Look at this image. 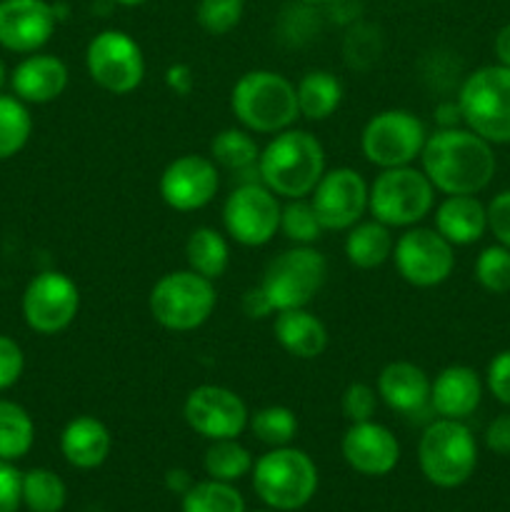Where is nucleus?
<instances>
[{
	"label": "nucleus",
	"instance_id": "f8f14e48",
	"mask_svg": "<svg viewBox=\"0 0 510 512\" xmlns=\"http://www.w3.org/2000/svg\"><path fill=\"white\" fill-rule=\"evenodd\" d=\"M278 195L265 188L260 180L238 185L223 205V223L230 238L248 248H258L273 240L280 230Z\"/></svg>",
	"mask_w": 510,
	"mask_h": 512
},
{
	"label": "nucleus",
	"instance_id": "58836bf2",
	"mask_svg": "<svg viewBox=\"0 0 510 512\" xmlns=\"http://www.w3.org/2000/svg\"><path fill=\"white\" fill-rule=\"evenodd\" d=\"M243 0H200L195 18L210 35H225L243 18Z\"/></svg>",
	"mask_w": 510,
	"mask_h": 512
},
{
	"label": "nucleus",
	"instance_id": "7c9ffc66",
	"mask_svg": "<svg viewBox=\"0 0 510 512\" xmlns=\"http://www.w3.org/2000/svg\"><path fill=\"white\" fill-rule=\"evenodd\" d=\"M205 473L213 480H223V483H233L248 475L253 470V455L248 448L238 443V438L228 440H213L208 450H205Z\"/></svg>",
	"mask_w": 510,
	"mask_h": 512
},
{
	"label": "nucleus",
	"instance_id": "f257e3e1",
	"mask_svg": "<svg viewBox=\"0 0 510 512\" xmlns=\"http://www.w3.org/2000/svg\"><path fill=\"white\" fill-rule=\"evenodd\" d=\"M423 173L445 195H475L495 175V155L485 138L470 128H440L423 145Z\"/></svg>",
	"mask_w": 510,
	"mask_h": 512
},
{
	"label": "nucleus",
	"instance_id": "412c9836",
	"mask_svg": "<svg viewBox=\"0 0 510 512\" xmlns=\"http://www.w3.org/2000/svg\"><path fill=\"white\" fill-rule=\"evenodd\" d=\"M378 395L383 403L405 418L423 415L430 408V378L413 363H390L378 375Z\"/></svg>",
	"mask_w": 510,
	"mask_h": 512
},
{
	"label": "nucleus",
	"instance_id": "603ef678",
	"mask_svg": "<svg viewBox=\"0 0 510 512\" xmlns=\"http://www.w3.org/2000/svg\"><path fill=\"white\" fill-rule=\"evenodd\" d=\"M115 3H120V5H143V3H148V0H115Z\"/></svg>",
	"mask_w": 510,
	"mask_h": 512
},
{
	"label": "nucleus",
	"instance_id": "72a5a7b5",
	"mask_svg": "<svg viewBox=\"0 0 510 512\" xmlns=\"http://www.w3.org/2000/svg\"><path fill=\"white\" fill-rule=\"evenodd\" d=\"M30 130L33 120L23 100L0 95V160L18 155L28 143Z\"/></svg>",
	"mask_w": 510,
	"mask_h": 512
},
{
	"label": "nucleus",
	"instance_id": "ddd939ff",
	"mask_svg": "<svg viewBox=\"0 0 510 512\" xmlns=\"http://www.w3.org/2000/svg\"><path fill=\"white\" fill-rule=\"evenodd\" d=\"M395 268L415 288H435L445 283L455 268L453 245L430 228H410L395 240Z\"/></svg>",
	"mask_w": 510,
	"mask_h": 512
},
{
	"label": "nucleus",
	"instance_id": "49530a36",
	"mask_svg": "<svg viewBox=\"0 0 510 512\" xmlns=\"http://www.w3.org/2000/svg\"><path fill=\"white\" fill-rule=\"evenodd\" d=\"M243 313L248 315V318H265V315L275 313L273 305H270L268 295H265V290L260 288H248L243 295Z\"/></svg>",
	"mask_w": 510,
	"mask_h": 512
},
{
	"label": "nucleus",
	"instance_id": "4c0bfd02",
	"mask_svg": "<svg viewBox=\"0 0 510 512\" xmlns=\"http://www.w3.org/2000/svg\"><path fill=\"white\" fill-rule=\"evenodd\" d=\"M380 50H383V43H380V35L373 25L355 23L345 35L343 53L350 68L368 70L378 60Z\"/></svg>",
	"mask_w": 510,
	"mask_h": 512
},
{
	"label": "nucleus",
	"instance_id": "dca6fc26",
	"mask_svg": "<svg viewBox=\"0 0 510 512\" xmlns=\"http://www.w3.org/2000/svg\"><path fill=\"white\" fill-rule=\"evenodd\" d=\"M310 203L325 230H350L368 210V183L353 168L325 170Z\"/></svg>",
	"mask_w": 510,
	"mask_h": 512
},
{
	"label": "nucleus",
	"instance_id": "f704fd0d",
	"mask_svg": "<svg viewBox=\"0 0 510 512\" xmlns=\"http://www.w3.org/2000/svg\"><path fill=\"white\" fill-rule=\"evenodd\" d=\"M250 430L260 443L270 445V448H285L293 443L295 433H298V418L285 405H268L260 408L258 413L250 418Z\"/></svg>",
	"mask_w": 510,
	"mask_h": 512
},
{
	"label": "nucleus",
	"instance_id": "5fc2aeb1",
	"mask_svg": "<svg viewBox=\"0 0 510 512\" xmlns=\"http://www.w3.org/2000/svg\"><path fill=\"white\" fill-rule=\"evenodd\" d=\"M298 3H308V5H323V3H330V0H298Z\"/></svg>",
	"mask_w": 510,
	"mask_h": 512
},
{
	"label": "nucleus",
	"instance_id": "c9c22d12",
	"mask_svg": "<svg viewBox=\"0 0 510 512\" xmlns=\"http://www.w3.org/2000/svg\"><path fill=\"white\" fill-rule=\"evenodd\" d=\"M280 230L285 238L293 240L295 245H310L323 235V223H320L318 213H315L313 203L298 198L290 200L280 213Z\"/></svg>",
	"mask_w": 510,
	"mask_h": 512
},
{
	"label": "nucleus",
	"instance_id": "4468645a",
	"mask_svg": "<svg viewBox=\"0 0 510 512\" xmlns=\"http://www.w3.org/2000/svg\"><path fill=\"white\" fill-rule=\"evenodd\" d=\"M80 310V290L58 270L38 273L23 295V318L35 333L55 335L68 328Z\"/></svg>",
	"mask_w": 510,
	"mask_h": 512
},
{
	"label": "nucleus",
	"instance_id": "5701e85b",
	"mask_svg": "<svg viewBox=\"0 0 510 512\" xmlns=\"http://www.w3.org/2000/svg\"><path fill=\"white\" fill-rule=\"evenodd\" d=\"M273 333L280 348L298 360H313L328 348V330L323 320L305 308L280 310L275 315Z\"/></svg>",
	"mask_w": 510,
	"mask_h": 512
},
{
	"label": "nucleus",
	"instance_id": "3c124183",
	"mask_svg": "<svg viewBox=\"0 0 510 512\" xmlns=\"http://www.w3.org/2000/svg\"><path fill=\"white\" fill-rule=\"evenodd\" d=\"M438 120H440V128H455V125H458V120H463L458 103H443V105H440Z\"/></svg>",
	"mask_w": 510,
	"mask_h": 512
},
{
	"label": "nucleus",
	"instance_id": "c756f323",
	"mask_svg": "<svg viewBox=\"0 0 510 512\" xmlns=\"http://www.w3.org/2000/svg\"><path fill=\"white\" fill-rule=\"evenodd\" d=\"M35 440V425L30 420L28 410L18 403L0 400V460L23 458Z\"/></svg>",
	"mask_w": 510,
	"mask_h": 512
},
{
	"label": "nucleus",
	"instance_id": "e433bc0d",
	"mask_svg": "<svg viewBox=\"0 0 510 512\" xmlns=\"http://www.w3.org/2000/svg\"><path fill=\"white\" fill-rule=\"evenodd\" d=\"M475 280L488 293H510V250L505 245H490L475 260Z\"/></svg>",
	"mask_w": 510,
	"mask_h": 512
},
{
	"label": "nucleus",
	"instance_id": "c03bdc74",
	"mask_svg": "<svg viewBox=\"0 0 510 512\" xmlns=\"http://www.w3.org/2000/svg\"><path fill=\"white\" fill-rule=\"evenodd\" d=\"M488 230L510 250V190L495 195L488 205Z\"/></svg>",
	"mask_w": 510,
	"mask_h": 512
},
{
	"label": "nucleus",
	"instance_id": "9b49d317",
	"mask_svg": "<svg viewBox=\"0 0 510 512\" xmlns=\"http://www.w3.org/2000/svg\"><path fill=\"white\" fill-rule=\"evenodd\" d=\"M85 65L95 83L115 95L133 93L145 78V58L140 45L123 30H103L85 50Z\"/></svg>",
	"mask_w": 510,
	"mask_h": 512
},
{
	"label": "nucleus",
	"instance_id": "aec40b11",
	"mask_svg": "<svg viewBox=\"0 0 510 512\" xmlns=\"http://www.w3.org/2000/svg\"><path fill=\"white\" fill-rule=\"evenodd\" d=\"M483 398V380L468 365H450L430 383V408L440 418L465 420L478 410Z\"/></svg>",
	"mask_w": 510,
	"mask_h": 512
},
{
	"label": "nucleus",
	"instance_id": "864d4df0",
	"mask_svg": "<svg viewBox=\"0 0 510 512\" xmlns=\"http://www.w3.org/2000/svg\"><path fill=\"white\" fill-rule=\"evenodd\" d=\"M3 85H5V65L3 60H0V90H3Z\"/></svg>",
	"mask_w": 510,
	"mask_h": 512
},
{
	"label": "nucleus",
	"instance_id": "6ab92c4d",
	"mask_svg": "<svg viewBox=\"0 0 510 512\" xmlns=\"http://www.w3.org/2000/svg\"><path fill=\"white\" fill-rule=\"evenodd\" d=\"M343 458L355 473L380 478L388 475L400 460V445L395 435L385 425L365 420V423H353L343 435Z\"/></svg>",
	"mask_w": 510,
	"mask_h": 512
},
{
	"label": "nucleus",
	"instance_id": "de8ad7c7",
	"mask_svg": "<svg viewBox=\"0 0 510 512\" xmlns=\"http://www.w3.org/2000/svg\"><path fill=\"white\" fill-rule=\"evenodd\" d=\"M165 80L178 95H188L190 88H193V73H190L188 65H170Z\"/></svg>",
	"mask_w": 510,
	"mask_h": 512
},
{
	"label": "nucleus",
	"instance_id": "b1692460",
	"mask_svg": "<svg viewBox=\"0 0 510 512\" xmlns=\"http://www.w3.org/2000/svg\"><path fill=\"white\" fill-rule=\"evenodd\" d=\"M435 230L450 245H473L488 230V208L475 195H448L435 210Z\"/></svg>",
	"mask_w": 510,
	"mask_h": 512
},
{
	"label": "nucleus",
	"instance_id": "a19ab883",
	"mask_svg": "<svg viewBox=\"0 0 510 512\" xmlns=\"http://www.w3.org/2000/svg\"><path fill=\"white\" fill-rule=\"evenodd\" d=\"M25 358L23 350L15 340L0 335V390H8L10 385H15L23 375Z\"/></svg>",
	"mask_w": 510,
	"mask_h": 512
},
{
	"label": "nucleus",
	"instance_id": "37998d69",
	"mask_svg": "<svg viewBox=\"0 0 510 512\" xmlns=\"http://www.w3.org/2000/svg\"><path fill=\"white\" fill-rule=\"evenodd\" d=\"M485 383H488V390L498 403L510 405V350H503L490 360Z\"/></svg>",
	"mask_w": 510,
	"mask_h": 512
},
{
	"label": "nucleus",
	"instance_id": "cd10ccee",
	"mask_svg": "<svg viewBox=\"0 0 510 512\" xmlns=\"http://www.w3.org/2000/svg\"><path fill=\"white\" fill-rule=\"evenodd\" d=\"M185 258L193 273L218 280L230 265V248L215 228H195L185 243Z\"/></svg>",
	"mask_w": 510,
	"mask_h": 512
},
{
	"label": "nucleus",
	"instance_id": "9d476101",
	"mask_svg": "<svg viewBox=\"0 0 510 512\" xmlns=\"http://www.w3.org/2000/svg\"><path fill=\"white\" fill-rule=\"evenodd\" d=\"M428 140L423 120L410 110H383L365 123L360 135L363 155L378 168H400L420 158Z\"/></svg>",
	"mask_w": 510,
	"mask_h": 512
},
{
	"label": "nucleus",
	"instance_id": "8fccbe9b",
	"mask_svg": "<svg viewBox=\"0 0 510 512\" xmlns=\"http://www.w3.org/2000/svg\"><path fill=\"white\" fill-rule=\"evenodd\" d=\"M495 55H498V63L510 68V23L503 25L495 35Z\"/></svg>",
	"mask_w": 510,
	"mask_h": 512
},
{
	"label": "nucleus",
	"instance_id": "c85d7f7f",
	"mask_svg": "<svg viewBox=\"0 0 510 512\" xmlns=\"http://www.w3.org/2000/svg\"><path fill=\"white\" fill-rule=\"evenodd\" d=\"M210 158L215 165L230 170V173H248V170L258 168L260 148L248 130L240 128H225L210 143Z\"/></svg>",
	"mask_w": 510,
	"mask_h": 512
},
{
	"label": "nucleus",
	"instance_id": "bb28decb",
	"mask_svg": "<svg viewBox=\"0 0 510 512\" xmlns=\"http://www.w3.org/2000/svg\"><path fill=\"white\" fill-rule=\"evenodd\" d=\"M298 93V110L308 120H325L340 108L343 100V83L328 70H310L295 85Z\"/></svg>",
	"mask_w": 510,
	"mask_h": 512
},
{
	"label": "nucleus",
	"instance_id": "a211bd4d",
	"mask_svg": "<svg viewBox=\"0 0 510 512\" xmlns=\"http://www.w3.org/2000/svg\"><path fill=\"white\" fill-rule=\"evenodd\" d=\"M58 13L45 0H0V45L13 53H35L53 35Z\"/></svg>",
	"mask_w": 510,
	"mask_h": 512
},
{
	"label": "nucleus",
	"instance_id": "423d86ee",
	"mask_svg": "<svg viewBox=\"0 0 510 512\" xmlns=\"http://www.w3.org/2000/svg\"><path fill=\"white\" fill-rule=\"evenodd\" d=\"M435 188L413 165L385 168L368 185V210L388 228H413L433 210Z\"/></svg>",
	"mask_w": 510,
	"mask_h": 512
},
{
	"label": "nucleus",
	"instance_id": "7ed1b4c3",
	"mask_svg": "<svg viewBox=\"0 0 510 512\" xmlns=\"http://www.w3.org/2000/svg\"><path fill=\"white\" fill-rule=\"evenodd\" d=\"M230 108L243 128L253 133H280L300 118L295 85L275 70L240 75L230 93Z\"/></svg>",
	"mask_w": 510,
	"mask_h": 512
},
{
	"label": "nucleus",
	"instance_id": "0eeeda50",
	"mask_svg": "<svg viewBox=\"0 0 510 512\" xmlns=\"http://www.w3.org/2000/svg\"><path fill=\"white\" fill-rule=\"evenodd\" d=\"M418 460L430 483L438 488H458L478 465V445L463 420L440 418L420 435Z\"/></svg>",
	"mask_w": 510,
	"mask_h": 512
},
{
	"label": "nucleus",
	"instance_id": "39448f33",
	"mask_svg": "<svg viewBox=\"0 0 510 512\" xmlns=\"http://www.w3.org/2000/svg\"><path fill=\"white\" fill-rule=\"evenodd\" d=\"M253 488L273 510H298L318 490V468L298 448H273L253 465Z\"/></svg>",
	"mask_w": 510,
	"mask_h": 512
},
{
	"label": "nucleus",
	"instance_id": "6e6552de",
	"mask_svg": "<svg viewBox=\"0 0 510 512\" xmlns=\"http://www.w3.org/2000/svg\"><path fill=\"white\" fill-rule=\"evenodd\" d=\"M215 300L213 280L188 268L163 275L150 290L148 305L155 323L173 333H188L213 315Z\"/></svg>",
	"mask_w": 510,
	"mask_h": 512
},
{
	"label": "nucleus",
	"instance_id": "2eb2a0df",
	"mask_svg": "<svg viewBox=\"0 0 510 512\" xmlns=\"http://www.w3.org/2000/svg\"><path fill=\"white\" fill-rule=\"evenodd\" d=\"M183 418L208 440L238 438L250 423V413L238 393L220 385H200L185 398Z\"/></svg>",
	"mask_w": 510,
	"mask_h": 512
},
{
	"label": "nucleus",
	"instance_id": "f3484780",
	"mask_svg": "<svg viewBox=\"0 0 510 512\" xmlns=\"http://www.w3.org/2000/svg\"><path fill=\"white\" fill-rule=\"evenodd\" d=\"M218 185V165L205 155H180L160 175V195L165 205L180 213L205 208L218 193Z\"/></svg>",
	"mask_w": 510,
	"mask_h": 512
},
{
	"label": "nucleus",
	"instance_id": "09e8293b",
	"mask_svg": "<svg viewBox=\"0 0 510 512\" xmlns=\"http://www.w3.org/2000/svg\"><path fill=\"white\" fill-rule=\"evenodd\" d=\"M165 485H168V490H173V493H188L190 488H193V480H190L188 470H168V475H165Z\"/></svg>",
	"mask_w": 510,
	"mask_h": 512
},
{
	"label": "nucleus",
	"instance_id": "f03ea898",
	"mask_svg": "<svg viewBox=\"0 0 510 512\" xmlns=\"http://www.w3.org/2000/svg\"><path fill=\"white\" fill-rule=\"evenodd\" d=\"M325 173V150L308 130H280L260 150L258 178L275 195L288 200L305 198Z\"/></svg>",
	"mask_w": 510,
	"mask_h": 512
},
{
	"label": "nucleus",
	"instance_id": "2f4dec72",
	"mask_svg": "<svg viewBox=\"0 0 510 512\" xmlns=\"http://www.w3.org/2000/svg\"><path fill=\"white\" fill-rule=\"evenodd\" d=\"M183 512H245V500L223 480H203L183 495Z\"/></svg>",
	"mask_w": 510,
	"mask_h": 512
},
{
	"label": "nucleus",
	"instance_id": "20e7f679",
	"mask_svg": "<svg viewBox=\"0 0 510 512\" xmlns=\"http://www.w3.org/2000/svg\"><path fill=\"white\" fill-rule=\"evenodd\" d=\"M463 123L493 143H510V68L485 65L463 80L458 93Z\"/></svg>",
	"mask_w": 510,
	"mask_h": 512
},
{
	"label": "nucleus",
	"instance_id": "393cba45",
	"mask_svg": "<svg viewBox=\"0 0 510 512\" xmlns=\"http://www.w3.org/2000/svg\"><path fill=\"white\" fill-rule=\"evenodd\" d=\"M110 445H113L110 430L105 428L103 420L93 415H80L70 420L60 435V450L65 460L80 470H93L103 465L110 455Z\"/></svg>",
	"mask_w": 510,
	"mask_h": 512
},
{
	"label": "nucleus",
	"instance_id": "4be33fe9",
	"mask_svg": "<svg viewBox=\"0 0 510 512\" xmlns=\"http://www.w3.org/2000/svg\"><path fill=\"white\" fill-rule=\"evenodd\" d=\"M10 83L23 103H53L68 88V68L55 55H30L13 70Z\"/></svg>",
	"mask_w": 510,
	"mask_h": 512
},
{
	"label": "nucleus",
	"instance_id": "ea45409f",
	"mask_svg": "<svg viewBox=\"0 0 510 512\" xmlns=\"http://www.w3.org/2000/svg\"><path fill=\"white\" fill-rule=\"evenodd\" d=\"M343 415L350 423H365L373 420L375 408H378V390L365 383H353L343 393Z\"/></svg>",
	"mask_w": 510,
	"mask_h": 512
},
{
	"label": "nucleus",
	"instance_id": "473e14b6",
	"mask_svg": "<svg viewBox=\"0 0 510 512\" xmlns=\"http://www.w3.org/2000/svg\"><path fill=\"white\" fill-rule=\"evenodd\" d=\"M65 498L68 490L53 470L35 468L23 475V503L30 512H60Z\"/></svg>",
	"mask_w": 510,
	"mask_h": 512
},
{
	"label": "nucleus",
	"instance_id": "a878e982",
	"mask_svg": "<svg viewBox=\"0 0 510 512\" xmlns=\"http://www.w3.org/2000/svg\"><path fill=\"white\" fill-rule=\"evenodd\" d=\"M393 248L395 240L390 235V228L380 220L355 223L345 238V255H348L350 265L360 270L380 268L393 255Z\"/></svg>",
	"mask_w": 510,
	"mask_h": 512
},
{
	"label": "nucleus",
	"instance_id": "79ce46f5",
	"mask_svg": "<svg viewBox=\"0 0 510 512\" xmlns=\"http://www.w3.org/2000/svg\"><path fill=\"white\" fill-rule=\"evenodd\" d=\"M23 503V473L0 460V512H18Z\"/></svg>",
	"mask_w": 510,
	"mask_h": 512
},
{
	"label": "nucleus",
	"instance_id": "1a4fd4ad",
	"mask_svg": "<svg viewBox=\"0 0 510 512\" xmlns=\"http://www.w3.org/2000/svg\"><path fill=\"white\" fill-rule=\"evenodd\" d=\"M325 278H328V263L323 255L310 245H295L265 268L260 288L265 290L275 313H280V310L305 308L323 288Z\"/></svg>",
	"mask_w": 510,
	"mask_h": 512
},
{
	"label": "nucleus",
	"instance_id": "a18cd8bd",
	"mask_svg": "<svg viewBox=\"0 0 510 512\" xmlns=\"http://www.w3.org/2000/svg\"><path fill=\"white\" fill-rule=\"evenodd\" d=\"M485 445L498 455H510V415H498L485 430Z\"/></svg>",
	"mask_w": 510,
	"mask_h": 512
}]
</instances>
